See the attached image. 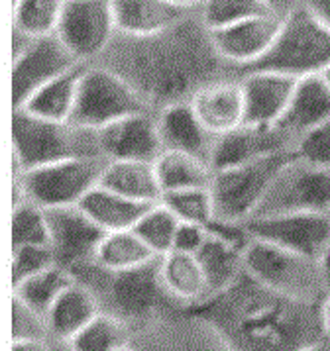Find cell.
<instances>
[{
    "instance_id": "1",
    "label": "cell",
    "mask_w": 330,
    "mask_h": 351,
    "mask_svg": "<svg viewBox=\"0 0 330 351\" xmlns=\"http://www.w3.org/2000/svg\"><path fill=\"white\" fill-rule=\"evenodd\" d=\"M104 53V65L122 75L154 114L169 104L189 102L202 86L220 81L228 65L218 56L211 29L191 14L154 36L118 34Z\"/></svg>"
},
{
    "instance_id": "2",
    "label": "cell",
    "mask_w": 330,
    "mask_h": 351,
    "mask_svg": "<svg viewBox=\"0 0 330 351\" xmlns=\"http://www.w3.org/2000/svg\"><path fill=\"white\" fill-rule=\"evenodd\" d=\"M191 310L213 324L232 351H301L330 337L325 302L281 295L246 269L224 293Z\"/></svg>"
},
{
    "instance_id": "3",
    "label": "cell",
    "mask_w": 330,
    "mask_h": 351,
    "mask_svg": "<svg viewBox=\"0 0 330 351\" xmlns=\"http://www.w3.org/2000/svg\"><path fill=\"white\" fill-rule=\"evenodd\" d=\"M73 275L95 295L101 312L118 318L132 332L142 330L173 310L183 308L161 282L159 257L142 267L124 271L104 269L93 259L73 269Z\"/></svg>"
},
{
    "instance_id": "4",
    "label": "cell",
    "mask_w": 330,
    "mask_h": 351,
    "mask_svg": "<svg viewBox=\"0 0 330 351\" xmlns=\"http://www.w3.org/2000/svg\"><path fill=\"white\" fill-rule=\"evenodd\" d=\"M12 155L14 177L63 159L102 157L97 132L71 122L45 120L24 108L12 110Z\"/></svg>"
},
{
    "instance_id": "5",
    "label": "cell",
    "mask_w": 330,
    "mask_h": 351,
    "mask_svg": "<svg viewBox=\"0 0 330 351\" xmlns=\"http://www.w3.org/2000/svg\"><path fill=\"white\" fill-rule=\"evenodd\" d=\"M330 69V28L316 18L307 4L293 8L272 49L244 71H273L295 79L322 75Z\"/></svg>"
},
{
    "instance_id": "6",
    "label": "cell",
    "mask_w": 330,
    "mask_h": 351,
    "mask_svg": "<svg viewBox=\"0 0 330 351\" xmlns=\"http://www.w3.org/2000/svg\"><path fill=\"white\" fill-rule=\"evenodd\" d=\"M244 269L281 295L307 302H325L329 289L318 259L289 252L273 243L252 238L244 252Z\"/></svg>"
},
{
    "instance_id": "7",
    "label": "cell",
    "mask_w": 330,
    "mask_h": 351,
    "mask_svg": "<svg viewBox=\"0 0 330 351\" xmlns=\"http://www.w3.org/2000/svg\"><path fill=\"white\" fill-rule=\"evenodd\" d=\"M295 157H299L297 147H287L256 161L215 171L211 193L215 198L216 218L230 222L250 220L275 177Z\"/></svg>"
},
{
    "instance_id": "8",
    "label": "cell",
    "mask_w": 330,
    "mask_h": 351,
    "mask_svg": "<svg viewBox=\"0 0 330 351\" xmlns=\"http://www.w3.org/2000/svg\"><path fill=\"white\" fill-rule=\"evenodd\" d=\"M142 112H152V108L122 75L106 65H86L71 124L97 132L132 114Z\"/></svg>"
},
{
    "instance_id": "9",
    "label": "cell",
    "mask_w": 330,
    "mask_h": 351,
    "mask_svg": "<svg viewBox=\"0 0 330 351\" xmlns=\"http://www.w3.org/2000/svg\"><path fill=\"white\" fill-rule=\"evenodd\" d=\"M106 163L108 161L102 157H75L30 169L14 179H20L26 200L45 210L79 206V202L101 183Z\"/></svg>"
},
{
    "instance_id": "10",
    "label": "cell",
    "mask_w": 330,
    "mask_h": 351,
    "mask_svg": "<svg viewBox=\"0 0 330 351\" xmlns=\"http://www.w3.org/2000/svg\"><path fill=\"white\" fill-rule=\"evenodd\" d=\"M293 212H330V169L295 157L275 177L252 218Z\"/></svg>"
},
{
    "instance_id": "11",
    "label": "cell",
    "mask_w": 330,
    "mask_h": 351,
    "mask_svg": "<svg viewBox=\"0 0 330 351\" xmlns=\"http://www.w3.org/2000/svg\"><path fill=\"white\" fill-rule=\"evenodd\" d=\"M136 351H232L213 324L191 308H177L134 332Z\"/></svg>"
},
{
    "instance_id": "12",
    "label": "cell",
    "mask_w": 330,
    "mask_h": 351,
    "mask_svg": "<svg viewBox=\"0 0 330 351\" xmlns=\"http://www.w3.org/2000/svg\"><path fill=\"white\" fill-rule=\"evenodd\" d=\"M56 34L79 61L102 56L118 36L113 0H65Z\"/></svg>"
},
{
    "instance_id": "13",
    "label": "cell",
    "mask_w": 330,
    "mask_h": 351,
    "mask_svg": "<svg viewBox=\"0 0 330 351\" xmlns=\"http://www.w3.org/2000/svg\"><path fill=\"white\" fill-rule=\"evenodd\" d=\"M58 34L34 38L28 47L12 59V108H22L42 86L81 65Z\"/></svg>"
},
{
    "instance_id": "14",
    "label": "cell",
    "mask_w": 330,
    "mask_h": 351,
    "mask_svg": "<svg viewBox=\"0 0 330 351\" xmlns=\"http://www.w3.org/2000/svg\"><path fill=\"white\" fill-rule=\"evenodd\" d=\"M244 224L252 238L301 253L311 259H320V255L330 245V212L259 216L250 218Z\"/></svg>"
},
{
    "instance_id": "15",
    "label": "cell",
    "mask_w": 330,
    "mask_h": 351,
    "mask_svg": "<svg viewBox=\"0 0 330 351\" xmlns=\"http://www.w3.org/2000/svg\"><path fill=\"white\" fill-rule=\"evenodd\" d=\"M283 26V16L263 14L226 28L211 29V38L218 56L228 65L242 71L266 56L277 40Z\"/></svg>"
},
{
    "instance_id": "16",
    "label": "cell",
    "mask_w": 330,
    "mask_h": 351,
    "mask_svg": "<svg viewBox=\"0 0 330 351\" xmlns=\"http://www.w3.org/2000/svg\"><path fill=\"white\" fill-rule=\"evenodd\" d=\"M97 141L106 161H156L163 152L154 112L132 114L97 130Z\"/></svg>"
},
{
    "instance_id": "17",
    "label": "cell",
    "mask_w": 330,
    "mask_h": 351,
    "mask_svg": "<svg viewBox=\"0 0 330 351\" xmlns=\"http://www.w3.org/2000/svg\"><path fill=\"white\" fill-rule=\"evenodd\" d=\"M47 220L51 228V247L58 255V263L75 269L95 259L106 232L95 224L79 206L49 208Z\"/></svg>"
},
{
    "instance_id": "18",
    "label": "cell",
    "mask_w": 330,
    "mask_h": 351,
    "mask_svg": "<svg viewBox=\"0 0 330 351\" xmlns=\"http://www.w3.org/2000/svg\"><path fill=\"white\" fill-rule=\"evenodd\" d=\"M244 88L246 122L248 126L275 128L287 112L299 79L273 71L240 73Z\"/></svg>"
},
{
    "instance_id": "19",
    "label": "cell",
    "mask_w": 330,
    "mask_h": 351,
    "mask_svg": "<svg viewBox=\"0 0 330 351\" xmlns=\"http://www.w3.org/2000/svg\"><path fill=\"white\" fill-rule=\"evenodd\" d=\"M189 104L204 130L215 138L244 126L246 100L240 79H220L207 84L193 95Z\"/></svg>"
},
{
    "instance_id": "20",
    "label": "cell",
    "mask_w": 330,
    "mask_h": 351,
    "mask_svg": "<svg viewBox=\"0 0 330 351\" xmlns=\"http://www.w3.org/2000/svg\"><path fill=\"white\" fill-rule=\"evenodd\" d=\"M287 147H295V143L277 128H258L244 124L216 138L211 165L213 171L228 169L277 154Z\"/></svg>"
},
{
    "instance_id": "21",
    "label": "cell",
    "mask_w": 330,
    "mask_h": 351,
    "mask_svg": "<svg viewBox=\"0 0 330 351\" xmlns=\"http://www.w3.org/2000/svg\"><path fill=\"white\" fill-rule=\"evenodd\" d=\"M156 120L163 149L191 154L211 165L216 138L204 130L189 102L165 106L156 114Z\"/></svg>"
},
{
    "instance_id": "22",
    "label": "cell",
    "mask_w": 330,
    "mask_h": 351,
    "mask_svg": "<svg viewBox=\"0 0 330 351\" xmlns=\"http://www.w3.org/2000/svg\"><path fill=\"white\" fill-rule=\"evenodd\" d=\"M330 120V84L322 75L303 77L277 130L297 145L307 132Z\"/></svg>"
},
{
    "instance_id": "23",
    "label": "cell",
    "mask_w": 330,
    "mask_h": 351,
    "mask_svg": "<svg viewBox=\"0 0 330 351\" xmlns=\"http://www.w3.org/2000/svg\"><path fill=\"white\" fill-rule=\"evenodd\" d=\"M116 26L122 36H154L173 28L191 14L173 0H113Z\"/></svg>"
},
{
    "instance_id": "24",
    "label": "cell",
    "mask_w": 330,
    "mask_h": 351,
    "mask_svg": "<svg viewBox=\"0 0 330 351\" xmlns=\"http://www.w3.org/2000/svg\"><path fill=\"white\" fill-rule=\"evenodd\" d=\"M159 273L165 291L179 306L193 308L207 300V277L195 253L173 250L161 255Z\"/></svg>"
},
{
    "instance_id": "25",
    "label": "cell",
    "mask_w": 330,
    "mask_h": 351,
    "mask_svg": "<svg viewBox=\"0 0 330 351\" xmlns=\"http://www.w3.org/2000/svg\"><path fill=\"white\" fill-rule=\"evenodd\" d=\"M154 204L132 200L99 183L79 202V208L108 234V232L134 230V226L140 222V218Z\"/></svg>"
},
{
    "instance_id": "26",
    "label": "cell",
    "mask_w": 330,
    "mask_h": 351,
    "mask_svg": "<svg viewBox=\"0 0 330 351\" xmlns=\"http://www.w3.org/2000/svg\"><path fill=\"white\" fill-rule=\"evenodd\" d=\"M99 314H101V306L95 295L83 282H73L47 312L49 336L51 339L71 341L73 337L81 330H85Z\"/></svg>"
},
{
    "instance_id": "27",
    "label": "cell",
    "mask_w": 330,
    "mask_h": 351,
    "mask_svg": "<svg viewBox=\"0 0 330 351\" xmlns=\"http://www.w3.org/2000/svg\"><path fill=\"white\" fill-rule=\"evenodd\" d=\"M101 184L118 195L150 204L163 197L154 161H108Z\"/></svg>"
},
{
    "instance_id": "28",
    "label": "cell",
    "mask_w": 330,
    "mask_h": 351,
    "mask_svg": "<svg viewBox=\"0 0 330 351\" xmlns=\"http://www.w3.org/2000/svg\"><path fill=\"white\" fill-rule=\"evenodd\" d=\"M85 69V63L73 67L65 75L58 77L56 81L42 86L22 108L45 120L71 122L77 97H79V84H81V77Z\"/></svg>"
},
{
    "instance_id": "29",
    "label": "cell",
    "mask_w": 330,
    "mask_h": 351,
    "mask_svg": "<svg viewBox=\"0 0 330 351\" xmlns=\"http://www.w3.org/2000/svg\"><path fill=\"white\" fill-rule=\"evenodd\" d=\"M244 252L215 236H209L201 252L197 253L207 277V300L224 293L230 285L238 281L244 273Z\"/></svg>"
},
{
    "instance_id": "30",
    "label": "cell",
    "mask_w": 330,
    "mask_h": 351,
    "mask_svg": "<svg viewBox=\"0 0 330 351\" xmlns=\"http://www.w3.org/2000/svg\"><path fill=\"white\" fill-rule=\"evenodd\" d=\"M154 165L163 195L185 189H211L215 175V171L207 161L173 149H163L154 161Z\"/></svg>"
},
{
    "instance_id": "31",
    "label": "cell",
    "mask_w": 330,
    "mask_h": 351,
    "mask_svg": "<svg viewBox=\"0 0 330 351\" xmlns=\"http://www.w3.org/2000/svg\"><path fill=\"white\" fill-rule=\"evenodd\" d=\"M158 257L159 255L152 252V247L136 234V230L108 232L95 253V261L101 267L113 271L142 267Z\"/></svg>"
},
{
    "instance_id": "32",
    "label": "cell",
    "mask_w": 330,
    "mask_h": 351,
    "mask_svg": "<svg viewBox=\"0 0 330 351\" xmlns=\"http://www.w3.org/2000/svg\"><path fill=\"white\" fill-rule=\"evenodd\" d=\"M73 282H77V277L73 275L71 269L56 263L42 273L30 277L28 281L20 282L18 287L12 289V295L18 296L28 306L38 310L47 318V312L56 304V300L71 287Z\"/></svg>"
},
{
    "instance_id": "33",
    "label": "cell",
    "mask_w": 330,
    "mask_h": 351,
    "mask_svg": "<svg viewBox=\"0 0 330 351\" xmlns=\"http://www.w3.org/2000/svg\"><path fill=\"white\" fill-rule=\"evenodd\" d=\"M65 0H12V28L32 38L58 32Z\"/></svg>"
},
{
    "instance_id": "34",
    "label": "cell",
    "mask_w": 330,
    "mask_h": 351,
    "mask_svg": "<svg viewBox=\"0 0 330 351\" xmlns=\"http://www.w3.org/2000/svg\"><path fill=\"white\" fill-rule=\"evenodd\" d=\"M134 332L115 316L101 312L93 322L73 337L77 351H118L130 346Z\"/></svg>"
},
{
    "instance_id": "35",
    "label": "cell",
    "mask_w": 330,
    "mask_h": 351,
    "mask_svg": "<svg viewBox=\"0 0 330 351\" xmlns=\"http://www.w3.org/2000/svg\"><path fill=\"white\" fill-rule=\"evenodd\" d=\"M179 226H181V220L163 202H156L140 218V222L134 226V230L152 247V252L161 257L165 253L173 252Z\"/></svg>"
},
{
    "instance_id": "36",
    "label": "cell",
    "mask_w": 330,
    "mask_h": 351,
    "mask_svg": "<svg viewBox=\"0 0 330 351\" xmlns=\"http://www.w3.org/2000/svg\"><path fill=\"white\" fill-rule=\"evenodd\" d=\"M51 245L47 212L32 200L12 206V247Z\"/></svg>"
},
{
    "instance_id": "37",
    "label": "cell",
    "mask_w": 330,
    "mask_h": 351,
    "mask_svg": "<svg viewBox=\"0 0 330 351\" xmlns=\"http://www.w3.org/2000/svg\"><path fill=\"white\" fill-rule=\"evenodd\" d=\"M272 12V6L266 0H204L201 20L209 29H218Z\"/></svg>"
},
{
    "instance_id": "38",
    "label": "cell",
    "mask_w": 330,
    "mask_h": 351,
    "mask_svg": "<svg viewBox=\"0 0 330 351\" xmlns=\"http://www.w3.org/2000/svg\"><path fill=\"white\" fill-rule=\"evenodd\" d=\"M159 202H163L181 222L207 226L216 218L215 198L211 189H185L165 193Z\"/></svg>"
},
{
    "instance_id": "39",
    "label": "cell",
    "mask_w": 330,
    "mask_h": 351,
    "mask_svg": "<svg viewBox=\"0 0 330 351\" xmlns=\"http://www.w3.org/2000/svg\"><path fill=\"white\" fill-rule=\"evenodd\" d=\"M56 263H58V255L51 245L12 247V289Z\"/></svg>"
},
{
    "instance_id": "40",
    "label": "cell",
    "mask_w": 330,
    "mask_h": 351,
    "mask_svg": "<svg viewBox=\"0 0 330 351\" xmlns=\"http://www.w3.org/2000/svg\"><path fill=\"white\" fill-rule=\"evenodd\" d=\"M12 341H49L47 318L12 295Z\"/></svg>"
},
{
    "instance_id": "41",
    "label": "cell",
    "mask_w": 330,
    "mask_h": 351,
    "mask_svg": "<svg viewBox=\"0 0 330 351\" xmlns=\"http://www.w3.org/2000/svg\"><path fill=\"white\" fill-rule=\"evenodd\" d=\"M295 147L303 161L330 169V120L301 136Z\"/></svg>"
},
{
    "instance_id": "42",
    "label": "cell",
    "mask_w": 330,
    "mask_h": 351,
    "mask_svg": "<svg viewBox=\"0 0 330 351\" xmlns=\"http://www.w3.org/2000/svg\"><path fill=\"white\" fill-rule=\"evenodd\" d=\"M209 230L201 224H193V222H181L177 230V238H175V247L177 252L197 253L201 252V247L209 239Z\"/></svg>"
},
{
    "instance_id": "43",
    "label": "cell",
    "mask_w": 330,
    "mask_h": 351,
    "mask_svg": "<svg viewBox=\"0 0 330 351\" xmlns=\"http://www.w3.org/2000/svg\"><path fill=\"white\" fill-rule=\"evenodd\" d=\"M305 4L327 28H330V0H305Z\"/></svg>"
},
{
    "instance_id": "44",
    "label": "cell",
    "mask_w": 330,
    "mask_h": 351,
    "mask_svg": "<svg viewBox=\"0 0 330 351\" xmlns=\"http://www.w3.org/2000/svg\"><path fill=\"white\" fill-rule=\"evenodd\" d=\"M270 6H272L273 12H277L279 16H285L293 10V8H297V6H301L303 2H299V0H266Z\"/></svg>"
},
{
    "instance_id": "45",
    "label": "cell",
    "mask_w": 330,
    "mask_h": 351,
    "mask_svg": "<svg viewBox=\"0 0 330 351\" xmlns=\"http://www.w3.org/2000/svg\"><path fill=\"white\" fill-rule=\"evenodd\" d=\"M10 351H49V341H12Z\"/></svg>"
},
{
    "instance_id": "46",
    "label": "cell",
    "mask_w": 330,
    "mask_h": 351,
    "mask_svg": "<svg viewBox=\"0 0 330 351\" xmlns=\"http://www.w3.org/2000/svg\"><path fill=\"white\" fill-rule=\"evenodd\" d=\"M318 263H320V271H322V277H325V282H327V289H329L330 295V245L325 250V253L320 255Z\"/></svg>"
},
{
    "instance_id": "47",
    "label": "cell",
    "mask_w": 330,
    "mask_h": 351,
    "mask_svg": "<svg viewBox=\"0 0 330 351\" xmlns=\"http://www.w3.org/2000/svg\"><path fill=\"white\" fill-rule=\"evenodd\" d=\"M49 351H77L67 339H49Z\"/></svg>"
},
{
    "instance_id": "48",
    "label": "cell",
    "mask_w": 330,
    "mask_h": 351,
    "mask_svg": "<svg viewBox=\"0 0 330 351\" xmlns=\"http://www.w3.org/2000/svg\"><path fill=\"white\" fill-rule=\"evenodd\" d=\"M301 351H330V337H322L318 341H313L307 348H303Z\"/></svg>"
},
{
    "instance_id": "49",
    "label": "cell",
    "mask_w": 330,
    "mask_h": 351,
    "mask_svg": "<svg viewBox=\"0 0 330 351\" xmlns=\"http://www.w3.org/2000/svg\"><path fill=\"white\" fill-rule=\"evenodd\" d=\"M175 4H179V6H183V8H189V10H193L195 6H202V2L204 0H173Z\"/></svg>"
},
{
    "instance_id": "50",
    "label": "cell",
    "mask_w": 330,
    "mask_h": 351,
    "mask_svg": "<svg viewBox=\"0 0 330 351\" xmlns=\"http://www.w3.org/2000/svg\"><path fill=\"white\" fill-rule=\"evenodd\" d=\"M325 322H327V330H329L330 336V295L327 296V300H325Z\"/></svg>"
},
{
    "instance_id": "51",
    "label": "cell",
    "mask_w": 330,
    "mask_h": 351,
    "mask_svg": "<svg viewBox=\"0 0 330 351\" xmlns=\"http://www.w3.org/2000/svg\"><path fill=\"white\" fill-rule=\"evenodd\" d=\"M322 77H325V79H327V81H329V84H330V69L325 71V73H322Z\"/></svg>"
},
{
    "instance_id": "52",
    "label": "cell",
    "mask_w": 330,
    "mask_h": 351,
    "mask_svg": "<svg viewBox=\"0 0 330 351\" xmlns=\"http://www.w3.org/2000/svg\"><path fill=\"white\" fill-rule=\"evenodd\" d=\"M118 351H136L134 348H132V343L130 346H126V348H122V350H118Z\"/></svg>"
}]
</instances>
